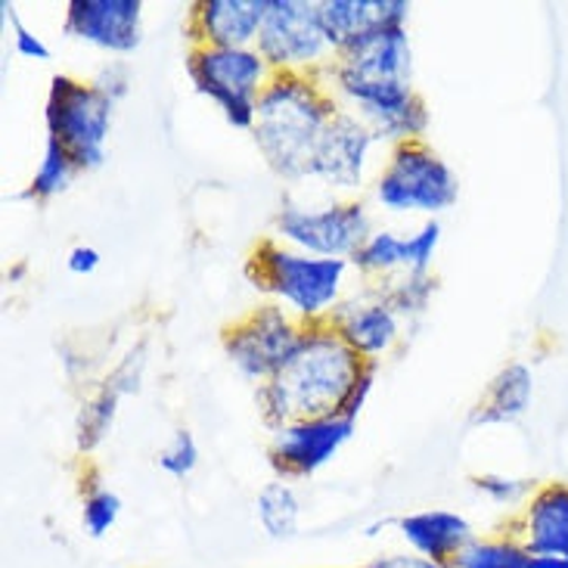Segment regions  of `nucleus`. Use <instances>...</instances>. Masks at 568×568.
I'll return each mask as SVG.
<instances>
[{"instance_id":"nucleus-1","label":"nucleus","mask_w":568,"mask_h":568,"mask_svg":"<svg viewBox=\"0 0 568 568\" xmlns=\"http://www.w3.org/2000/svg\"><path fill=\"white\" fill-rule=\"evenodd\" d=\"M364 361L336 336L329 323L305 326L283 367L255 388L258 414L274 432L292 419L342 414Z\"/></svg>"},{"instance_id":"nucleus-2","label":"nucleus","mask_w":568,"mask_h":568,"mask_svg":"<svg viewBox=\"0 0 568 568\" xmlns=\"http://www.w3.org/2000/svg\"><path fill=\"white\" fill-rule=\"evenodd\" d=\"M338 103L317 75H274L258 97L252 140L283 184H311V165Z\"/></svg>"},{"instance_id":"nucleus-3","label":"nucleus","mask_w":568,"mask_h":568,"mask_svg":"<svg viewBox=\"0 0 568 568\" xmlns=\"http://www.w3.org/2000/svg\"><path fill=\"white\" fill-rule=\"evenodd\" d=\"M246 274L255 290L267 295L283 311H290L302 326L329 323L336 307L352 292V262L345 258H321L298 248L283 246L274 236H264L252 248Z\"/></svg>"},{"instance_id":"nucleus-4","label":"nucleus","mask_w":568,"mask_h":568,"mask_svg":"<svg viewBox=\"0 0 568 568\" xmlns=\"http://www.w3.org/2000/svg\"><path fill=\"white\" fill-rule=\"evenodd\" d=\"M369 200L388 215L429 221L457 205L460 178L426 140H414L385 153L369 184Z\"/></svg>"},{"instance_id":"nucleus-5","label":"nucleus","mask_w":568,"mask_h":568,"mask_svg":"<svg viewBox=\"0 0 568 568\" xmlns=\"http://www.w3.org/2000/svg\"><path fill=\"white\" fill-rule=\"evenodd\" d=\"M376 231L373 209L367 200H338L326 196L321 202L283 200L274 215V240L283 246L298 248L321 258H345L364 246L369 233Z\"/></svg>"},{"instance_id":"nucleus-6","label":"nucleus","mask_w":568,"mask_h":568,"mask_svg":"<svg viewBox=\"0 0 568 568\" xmlns=\"http://www.w3.org/2000/svg\"><path fill=\"white\" fill-rule=\"evenodd\" d=\"M186 75L196 93L221 109L224 122L252 134L258 97L274 78L258 47H190Z\"/></svg>"},{"instance_id":"nucleus-7","label":"nucleus","mask_w":568,"mask_h":568,"mask_svg":"<svg viewBox=\"0 0 568 568\" xmlns=\"http://www.w3.org/2000/svg\"><path fill=\"white\" fill-rule=\"evenodd\" d=\"M115 103L75 75H53L44 100L47 138L75 159L78 171H97L109 159Z\"/></svg>"},{"instance_id":"nucleus-8","label":"nucleus","mask_w":568,"mask_h":568,"mask_svg":"<svg viewBox=\"0 0 568 568\" xmlns=\"http://www.w3.org/2000/svg\"><path fill=\"white\" fill-rule=\"evenodd\" d=\"M255 47L274 75H321L336 57L317 0H267Z\"/></svg>"},{"instance_id":"nucleus-9","label":"nucleus","mask_w":568,"mask_h":568,"mask_svg":"<svg viewBox=\"0 0 568 568\" xmlns=\"http://www.w3.org/2000/svg\"><path fill=\"white\" fill-rule=\"evenodd\" d=\"M379 138L369 131L348 109H338L336 119L323 131L321 146L311 165V184L321 186L326 196L338 200H361L376 178V153Z\"/></svg>"},{"instance_id":"nucleus-10","label":"nucleus","mask_w":568,"mask_h":568,"mask_svg":"<svg viewBox=\"0 0 568 568\" xmlns=\"http://www.w3.org/2000/svg\"><path fill=\"white\" fill-rule=\"evenodd\" d=\"M302 323L283 311L274 302L248 307L236 321L224 329L221 345L231 361V367L246 379V383L264 385L290 357L295 342L302 336Z\"/></svg>"},{"instance_id":"nucleus-11","label":"nucleus","mask_w":568,"mask_h":568,"mask_svg":"<svg viewBox=\"0 0 568 568\" xmlns=\"http://www.w3.org/2000/svg\"><path fill=\"white\" fill-rule=\"evenodd\" d=\"M338 109L354 112L383 146L426 140L429 106L414 84H336L326 88Z\"/></svg>"},{"instance_id":"nucleus-12","label":"nucleus","mask_w":568,"mask_h":568,"mask_svg":"<svg viewBox=\"0 0 568 568\" xmlns=\"http://www.w3.org/2000/svg\"><path fill=\"white\" fill-rule=\"evenodd\" d=\"M354 429L357 423L345 414L292 419L271 432L267 460L274 466L277 478H286V481L317 476L323 466L336 460L342 447L352 442Z\"/></svg>"},{"instance_id":"nucleus-13","label":"nucleus","mask_w":568,"mask_h":568,"mask_svg":"<svg viewBox=\"0 0 568 568\" xmlns=\"http://www.w3.org/2000/svg\"><path fill=\"white\" fill-rule=\"evenodd\" d=\"M323 88L336 84H414V38L407 29H379L338 50L323 69Z\"/></svg>"},{"instance_id":"nucleus-14","label":"nucleus","mask_w":568,"mask_h":568,"mask_svg":"<svg viewBox=\"0 0 568 568\" xmlns=\"http://www.w3.org/2000/svg\"><path fill=\"white\" fill-rule=\"evenodd\" d=\"M329 326L364 364H379L385 354L395 352L407 321L392 307L376 283H364L361 290L345 295V302L329 317Z\"/></svg>"},{"instance_id":"nucleus-15","label":"nucleus","mask_w":568,"mask_h":568,"mask_svg":"<svg viewBox=\"0 0 568 568\" xmlns=\"http://www.w3.org/2000/svg\"><path fill=\"white\" fill-rule=\"evenodd\" d=\"M62 31L109 57H131L143 44L140 0H69Z\"/></svg>"},{"instance_id":"nucleus-16","label":"nucleus","mask_w":568,"mask_h":568,"mask_svg":"<svg viewBox=\"0 0 568 568\" xmlns=\"http://www.w3.org/2000/svg\"><path fill=\"white\" fill-rule=\"evenodd\" d=\"M267 0H200L190 7L193 47H255Z\"/></svg>"},{"instance_id":"nucleus-17","label":"nucleus","mask_w":568,"mask_h":568,"mask_svg":"<svg viewBox=\"0 0 568 568\" xmlns=\"http://www.w3.org/2000/svg\"><path fill=\"white\" fill-rule=\"evenodd\" d=\"M326 38L333 50L357 44L379 29H407L410 3L407 0H317Z\"/></svg>"},{"instance_id":"nucleus-18","label":"nucleus","mask_w":568,"mask_h":568,"mask_svg":"<svg viewBox=\"0 0 568 568\" xmlns=\"http://www.w3.org/2000/svg\"><path fill=\"white\" fill-rule=\"evenodd\" d=\"M400 540L410 547V554L426 556L438 566H454V559L466 550V544L476 538L473 523L454 509H419L398 519Z\"/></svg>"},{"instance_id":"nucleus-19","label":"nucleus","mask_w":568,"mask_h":568,"mask_svg":"<svg viewBox=\"0 0 568 568\" xmlns=\"http://www.w3.org/2000/svg\"><path fill=\"white\" fill-rule=\"evenodd\" d=\"M519 538L531 556H568V485L550 481L523 507Z\"/></svg>"},{"instance_id":"nucleus-20","label":"nucleus","mask_w":568,"mask_h":568,"mask_svg":"<svg viewBox=\"0 0 568 568\" xmlns=\"http://www.w3.org/2000/svg\"><path fill=\"white\" fill-rule=\"evenodd\" d=\"M535 400V373L528 364L513 361L494 373L488 388L481 392L476 410L469 416L473 426H509L519 423Z\"/></svg>"},{"instance_id":"nucleus-21","label":"nucleus","mask_w":568,"mask_h":568,"mask_svg":"<svg viewBox=\"0 0 568 568\" xmlns=\"http://www.w3.org/2000/svg\"><path fill=\"white\" fill-rule=\"evenodd\" d=\"M352 271L364 283H388L404 274V233L376 227L352 255Z\"/></svg>"},{"instance_id":"nucleus-22","label":"nucleus","mask_w":568,"mask_h":568,"mask_svg":"<svg viewBox=\"0 0 568 568\" xmlns=\"http://www.w3.org/2000/svg\"><path fill=\"white\" fill-rule=\"evenodd\" d=\"M255 519L264 528V535L274 540H290L298 535L302 523V497L295 485L286 478L267 481L255 497Z\"/></svg>"},{"instance_id":"nucleus-23","label":"nucleus","mask_w":568,"mask_h":568,"mask_svg":"<svg viewBox=\"0 0 568 568\" xmlns=\"http://www.w3.org/2000/svg\"><path fill=\"white\" fill-rule=\"evenodd\" d=\"M119 404H122V395L106 383L81 400V410L75 416V447L81 454H93L106 442L119 416Z\"/></svg>"},{"instance_id":"nucleus-24","label":"nucleus","mask_w":568,"mask_h":568,"mask_svg":"<svg viewBox=\"0 0 568 568\" xmlns=\"http://www.w3.org/2000/svg\"><path fill=\"white\" fill-rule=\"evenodd\" d=\"M78 165L72 155L62 150L57 140H44V153L38 159V169L31 174L29 186H26V193H19V200H31V202H50L62 196L72 181H75Z\"/></svg>"},{"instance_id":"nucleus-25","label":"nucleus","mask_w":568,"mask_h":568,"mask_svg":"<svg viewBox=\"0 0 568 568\" xmlns=\"http://www.w3.org/2000/svg\"><path fill=\"white\" fill-rule=\"evenodd\" d=\"M450 568H531L523 538H473Z\"/></svg>"},{"instance_id":"nucleus-26","label":"nucleus","mask_w":568,"mask_h":568,"mask_svg":"<svg viewBox=\"0 0 568 568\" xmlns=\"http://www.w3.org/2000/svg\"><path fill=\"white\" fill-rule=\"evenodd\" d=\"M376 286L383 290L385 298L392 302V307L407 323L423 317L426 307L432 305V295H435V277L432 274H398L395 280L376 283Z\"/></svg>"},{"instance_id":"nucleus-27","label":"nucleus","mask_w":568,"mask_h":568,"mask_svg":"<svg viewBox=\"0 0 568 568\" xmlns=\"http://www.w3.org/2000/svg\"><path fill=\"white\" fill-rule=\"evenodd\" d=\"M122 516V497L106 488V485H97L93 481L91 488L81 497V525L91 538H103L109 535L115 523Z\"/></svg>"},{"instance_id":"nucleus-28","label":"nucleus","mask_w":568,"mask_h":568,"mask_svg":"<svg viewBox=\"0 0 568 568\" xmlns=\"http://www.w3.org/2000/svg\"><path fill=\"white\" fill-rule=\"evenodd\" d=\"M442 221H419L414 231L404 233V274H432V264L442 246Z\"/></svg>"},{"instance_id":"nucleus-29","label":"nucleus","mask_w":568,"mask_h":568,"mask_svg":"<svg viewBox=\"0 0 568 568\" xmlns=\"http://www.w3.org/2000/svg\"><path fill=\"white\" fill-rule=\"evenodd\" d=\"M473 488H476L488 504L494 507H525L531 500V494L538 491V485L531 478L519 476H504V473H485V476L473 478Z\"/></svg>"},{"instance_id":"nucleus-30","label":"nucleus","mask_w":568,"mask_h":568,"mask_svg":"<svg viewBox=\"0 0 568 568\" xmlns=\"http://www.w3.org/2000/svg\"><path fill=\"white\" fill-rule=\"evenodd\" d=\"M159 469L162 473H169L171 478H186L196 473V466H200V445H196V438H193V432L178 429L169 438V445L159 450Z\"/></svg>"},{"instance_id":"nucleus-31","label":"nucleus","mask_w":568,"mask_h":568,"mask_svg":"<svg viewBox=\"0 0 568 568\" xmlns=\"http://www.w3.org/2000/svg\"><path fill=\"white\" fill-rule=\"evenodd\" d=\"M91 81H93V88L106 97L109 103H115V106H119L124 97L131 93L134 72H131V65H128L124 60H109L97 69V75H93Z\"/></svg>"},{"instance_id":"nucleus-32","label":"nucleus","mask_w":568,"mask_h":568,"mask_svg":"<svg viewBox=\"0 0 568 568\" xmlns=\"http://www.w3.org/2000/svg\"><path fill=\"white\" fill-rule=\"evenodd\" d=\"M3 16H7V22L13 26V47L22 60H34V62L50 60V47H47L44 38H41L38 31L26 29V26L19 22V16L13 13V7H10V3H3Z\"/></svg>"},{"instance_id":"nucleus-33","label":"nucleus","mask_w":568,"mask_h":568,"mask_svg":"<svg viewBox=\"0 0 568 568\" xmlns=\"http://www.w3.org/2000/svg\"><path fill=\"white\" fill-rule=\"evenodd\" d=\"M143 367H146V357H143V348L138 352H131L124 357L119 367L109 373L106 385H112L119 395H131V392H138L140 388V379H143Z\"/></svg>"},{"instance_id":"nucleus-34","label":"nucleus","mask_w":568,"mask_h":568,"mask_svg":"<svg viewBox=\"0 0 568 568\" xmlns=\"http://www.w3.org/2000/svg\"><path fill=\"white\" fill-rule=\"evenodd\" d=\"M376 369H379V364H364L361 376H357V383H354L352 392H348L345 407H342V414L348 416V419H354V423H357V416H361V410L367 407L369 395H373V388H376Z\"/></svg>"},{"instance_id":"nucleus-35","label":"nucleus","mask_w":568,"mask_h":568,"mask_svg":"<svg viewBox=\"0 0 568 568\" xmlns=\"http://www.w3.org/2000/svg\"><path fill=\"white\" fill-rule=\"evenodd\" d=\"M103 264V255L100 248L91 246V243H78V246L69 248V258H65V267L75 274V277H93Z\"/></svg>"},{"instance_id":"nucleus-36","label":"nucleus","mask_w":568,"mask_h":568,"mask_svg":"<svg viewBox=\"0 0 568 568\" xmlns=\"http://www.w3.org/2000/svg\"><path fill=\"white\" fill-rule=\"evenodd\" d=\"M361 568H447L438 566V562H432L426 556H416V554H388V556H376V559H369L367 566Z\"/></svg>"},{"instance_id":"nucleus-37","label":"nucleus","mask_w":568,"mask_h":568,"mask_svg":"<svg viewBox=\"0 0 568 568\" xmlns=\"http://www.w3.org/2000/svg\"><path fill=\"white\" fill-rule=\"evenodd\" d=\"M531 568H568V556H531Z\"/></svg>"}]
</instances>
